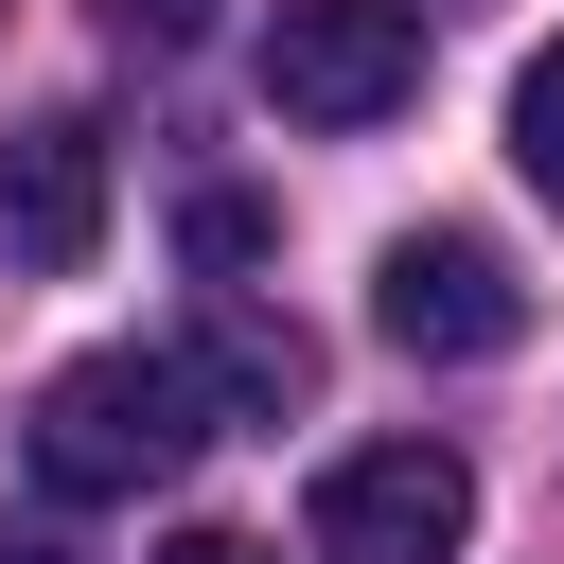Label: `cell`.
Instances as JSON below:
<instances>
[{
    "label": "cell",
    "mask_w": 564,
    "mask_h": 564,
    "mask_svg": "<svg viewBox=\"0 0 564 564\" xmlns=\"http://www.w3.org/2000/svg\"><path fill=\"white\" fill-rule=\"evenodd\" d=\"M212 458V370L194 352H70L35 388V476L53 494H159Z\"/></svg>",
    "instance_id": "6da1fadb"
},
{
    "label": "cell",
    "mask_w": 564,
    "mask_h": 564,
    "mask_svg": "<svg viewBox=\"0 0 564 564\" xmlns=\"http://www.w3.org/2000/svg\"><path fill=\"white\" fill-rule=\"evenodd\" d=\"M264 106L282 123H388V106H423V18L405 0H282L264 18Z\"/></svg>",
    "instance_id": "7a4b0ae2"
},
{
    "label": "cell",
    "mask_w": 564,
    "mask_h": 564,
    "mask_svg": "<svg viewBox=\"0 0 564 564\" xmlns=\"http://www.w3.org/2000/svg\"><path fill=\"white\" fill-rule=\"evenodd\" d=\"M458 529H476L458 441H352V458H317V564H458Z\"/></svg>",
    "instance_id": "3957f363"
},
{
    "label": "cell",
    "mask_w": 564,
    "mask_h": 564,
    "mask_svg": "<svg viewBox=\"0 0 564 564\" xmlns=\"http://www.w3.org/2000/svg\"><path fill=\"white\" fill-rule=\"evenodd\" d=\"M370 335H388V352H423V370H476V352H511V335H529V282H511L476 229H405V247L370 264Z\"/></svg>",
    "instance_id": "277c9868"
},
{
    "label": "cell",
    "mask_w": 564,
    "mask_h": 564,
    "mask_svg": "<svg viewBox=\"0 0 564 564\" xmlns=\"http://www.w3.org/2000/svg\"><path fill=\"white\" fill-rule=\"evenodd\" d=\"M0 247H18V264H53V282L106 247V123L35 106V123L0 141Z\"/></svg>",
    "instance_id": "5b68a950"
},
{
    "label": "cell",
    "mask_w": 564,
    "mask_h": 564,
    "mask_svg": "<svg viewBox=\"0 0 564 564\" xmlns=\"http://www.w3.org/2000/svg\"><path fill=\"white\" fill-rule=\"evenodd\" d=\"M194 370H212V405L282 423V405L317 388V335H300V317H264V300H212V352H194Z\"/></svg>",
    "instance_id": "8992f818"
},
{
    "label": "cell",
    "mask_w": 564,
    "mask_h": 564,
    "mask_svg": "<svg viewBox=\"0 0 564 564\" xmlns=\"http://www.w3.org/2000/svg\"><path fill=\"white\" fill-rule=\"evenodd\" d=\"M511 159H529V194L564 212V53H529V70H511Z\"/></svg>",
    "instance_id": "52a82bcc"
},
{
    "label": "cell",
    "mask_w": 564,
    "mask_h": 564,
    "mask_svg": "<svg viewBox=\"0 0 564 564\" xmlns=\"http://www.w3.org/2000/svg\"><path fill=\"white\" fill-rule=\"evenodd\" d=\"M176 247H194L212 282H229V264H264V194H194V212H176Z\"/></svg>",
    "instance_id": "ba28073f"
},
{
    "label": "cell",
    "mask_w": 564,
    "mask_h": 564,
    "mask_svg": "<svg viewBox=\"0 0 564 564\" xmlns=\"http://www.w3.org/2000/svg\"><path fill=\"white\" fill-rule=\"evenodd\" d=\"M106 35H123V53H194V35H212V0H106Z\"/></svg>",
    "instance_id": "9c48e42d"
},
{
    "label": "cell",
    "mask_w": 564,
    "mask_h": 564,
    "mask_svg": "<svg viewBox=\"0 0 564 564\" xmlns=\"http://www.w3.org/2000/svg\"><path fill=\"white\" fill-rule=\"evenodd\" d=\"M159 564H282V546H247V529H176Z\"/></svg>",
    "instance_id": "30bf717a"
},
{
    "label": "cell",
    "mask_w": 564,
    "mask_h": 564,
    "mask_svg": "<svg viewBox=\"0 0 564 564\" xmlns=\"http://www.w3.org/2000/svg\"><path fill=\"white\" fill-rule=\"evenodd\" d=\"M0 564H88V546H70V529H18V546H0Z\"/></svg>",
    "instance_id": "8fae6325"
}]
</instances>
